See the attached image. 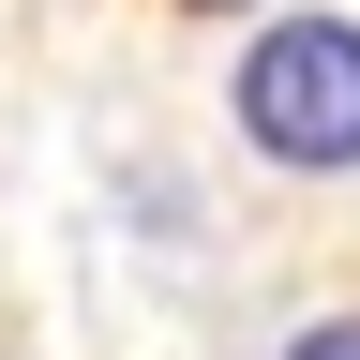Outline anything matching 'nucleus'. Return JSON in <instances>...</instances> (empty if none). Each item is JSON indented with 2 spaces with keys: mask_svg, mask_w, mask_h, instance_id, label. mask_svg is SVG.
Here are the masks:
<instances>
[{
  "mask_svg": "<svg viewBox=\"0 0 360 360\" xmlns=\"http://www.w3.org/2000/svg\"><path fill=\"white\" fill-rule=\"evenodd\" d=\"M225 120H240L255 165L285 180H360V0H300L240 45L225 75Z\"/></svg>",
  "mask_w": 360,
  "mask_h": 360,
  "instance_id": "obj_1",
  "label": "nucleus"
},
{
  "mask_svg": "<svg viewBox=\"0 0 360 360\" xmlns=\"http://www.w3.org/2000/svg\"><path fill=\"white\" fill-rule=\"evenodd\" d=\"M285 360H360V315H315V330H300Z\"/></svg>",
  "mask_w": 360,
  "mask_h": 360,
  "instance_id": "obj_2",
  "label": "nucleus"
}]
</instances>
